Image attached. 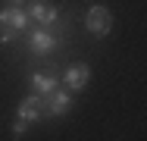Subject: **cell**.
<instances>
[{
    "mask_svg": "<svg viewBox=\"0 0 147 141\" xmlns=\"http://www.w3.org/2000/svg\"><path fill=\"white\" fill-rule=\"evenodd\" d=\"M59 25L47 28V25H31V31L25 35V44H28V50L34 56H47L53 54V50H59L63 47V41H66V35L63 31H57Z\"/></svg>",
    "mask_w": 147,
    "mask_h": 141,
    "instance_id": "cell-1",
    "label": "cell"
},
{
    "mask_svg": "<svg viewBox=\"0 0 147 141\" xmlns=\"http://www.w3.org/2000/svg\"><path fill=\"white\" fill-rule=\"evenodd\" d=\"M85 28H88L91 38H107V35L113 31V13H110V6H103V3L88 6V13H85Z\"/></svg>",
    "mask_w": 147,
    "mask_h": 141,
    "instance_id": "cell-2",
    "label": "cell"
},
{
    "mask_svg": "<svg viewBox=\"0 0 147 141\" xmlns=\"http://www.w3.org/2000/svg\"><path fill=\"white\" fill-rule=\"evenodd\" d=\"M16 119H25L28 125L34 122H41V119H50L47 116V97H41V94H25L22 100H19V107H16Z\"/></svg>",
    "mask_w": 147,
    "mask_h": 141,
    "instance_id": "cell-3",
    "label": "cell"
},
{
    "mask_svg": "<svg viewBox=\"0 0 147 141\" xmlns=\"http://www.w3.org/2000/svg\"><path fill=\"white\" fill-rule=\"evenodd\" d=\"M88 82H91V66H88V63H72V66H66V72L59 75V85H63L69 94L85 91Z\"/></svg>",
    "mask_w": 147,
    "mask_h": 141,
    "instance_id": "cell-4",
    "label": "cell"
},
{
    "mask_svg": "<svg viewBox=\"0 0 147 141\" xmlns=\"http://www.w3.org/2000/svg\"><path fill=\"white\" fill-rule=\"evenodd\" d=\"M28 19H31V25H47V28H53L59 25V19H63V9L59 6H50V3H44V0H34L28 6Z\"/></svg>",
    "mask_w": 147,
    "mask_h": 141,
    "instance_id": "cell-5",
    "label": "cell"
},
{
    "mask_svg": "<svg viewBox=\"0 0 147 141\" xmlns=\"http://www.w3.org/2000/svg\"><path fill=\"white\" fill-rule=\"evenodd\" d=\"M0 25L19 31V35H22V41H25V35H28V28H31L28 9H22V6H3V9H0Z\"/></svg>",
    "mask_w": 147,
    "mask_h": 141,
    "instance_id": "cell-6",
    "label": "cell"
},
{
    "mask_svg": "<svg viewBox=\"0 0 147 141\" xmlns=\"http://www.w3.org/2000/svg\"><path fill=\"white\" fill-rule=\"evenodd\" d=\"M69 110H72V94L59 85L57 91L47 97V116H50V119H59V116H66Z\"/></svg>",
    "mask_w": 147,
    "mask_h": 141,
    "instance_id": "cell-7",
    "label": "cell"
},
{
    "mask_svg": "<svg viewBox=\"0 0 147 141\" xmlns=\"http://www.w3.org/2000/svg\"><path fill=\"white\" fill-rule=\"evenodd\" d=\"M31 88H34V94H41V97H50V94L59 88V75H57V72H50V69L31 72Z\"/></svg>",
    "mask_w": 147,
    "mask_h": 141,
    "instance_id": "cell-8",
    "label": "cell"
},
{
    "mask_svg": "<svg viewBox=\"0 0 147 141\" xmlns=\"http://www.w3.org/2000/svg\"><path fill=\"white\" fill-rule=\"evenodd\" d=\"M28 129H31V125L25 122V119H16V122L9 125V138H13V141H22V138H25V132H28Z\"/></svg>",
    "mask_w": 147,
    "mask_h": 141,
    "instance_id": "cell-9",
    "label": "cell"
},
{
    "mask_svg": "<svg viewBox=\"0 0 147 141\" xmlns=\"http://www.w3.org/2000/svg\"><path fill=\"white\" fill-rule=\"evenodd\" d=\"M19 41H22V35H19V31L0 25V44H6V47H9V44H19Z\"/></svg>",
    "mask_w": 147,
    "mask_h": 141,
    "instance_id": "cell-10",
    "label": "cell"
},
{
    "mask_svg": "<svg viewBox=\"0 0 147 141\" xmlns=\"http://www.w3.org/2000/svg\"><path fill=\"white\" fill-rule=\"evenodd\" d=\"M25 0H6V6H22Z\"/></svg>",
    "mask_w": 147,
    "mask_h": 141,
    "instance_id": "cell-11",
    "label": "cell"
}]
</instances>
